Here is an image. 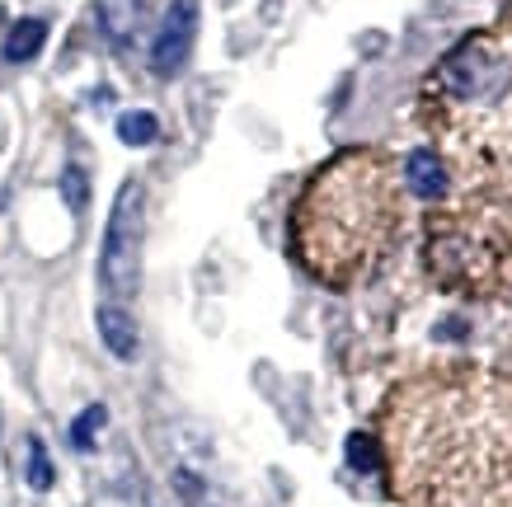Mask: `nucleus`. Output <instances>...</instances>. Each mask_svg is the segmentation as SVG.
<instances>
[{"label":"nucleus","mask_w":512,"mask_h":507,"mask_svg":"<svg viewBox=\"0 0 512 507\" xmlns=\"http://www.w3.org/2000/svg\"><path fill=\"white\" fill-rule=\"evenodd\" d=\"M390 465L409 507H512V381L437 371L390 400Z\"/></svg>","instance_id":"1"},{"label":"nucleus","mask_w":512,"mask_h":507,"mask_svg":"<svg viewBox=\"0 0 512 507\" xmlns=\"http://www.w3.org/2000/svg\"><path fill=\"white\" fill-rule=\"evenodd\" d=\"M404 188L381 151L353 146L315 169L292 207V254L325 287H357L390 249Z\"/></svg>","instance_id":"2"},{"label":"nucleus","mask_w":512,"mask_h":507,"mask_svg":"<svg viewBox=\"0 0 512 507\" xmlns=\"http://www.w3.org/2000/svg\"><path fill=\"white\" fill-rule=\"evenodd\" d=\"M433 127L475 184H512V24L470 33L428 80Z\"/></svg>","instance_id":"3"},{"label":"nucleus","mask_w":512,"mask_h":507,"mask_svg":"<svg viewBox=\"0 0 512 507\" xmlns=\"http://www.w3.org/2000/svg\"><path fill=\"white\" fill-rule=\"evenodd\" d=\"M141 245H146V188L141 179H127L113 198L109 231H104V254H99V277L104 292L132 296L141 282Z\"/></svg>","instance_id":"4"},{"label":"nucleus","mask_w":512,"mask_h":507,"mask_svg":"<svg viewBox=\"0 0 512 507\" xmlns=\"http://www.w3.org/2000/svg\"><path fill=\"white\" fill-rule=\"evenodd\" d=\"M198 38V0H170V10L160 19L156 43H151V71L156 76H179Z\"/></svg>","instance_id":"5"},{"label":"nucleus","mask_w":512,"mask_h":507,"mask_svg":"<svg viewBox=\"0 0 512 507\" xmlns=\"http://www.w3.org/2000/svg\"><path fill=\"white\" fill-rule=\"evenodd\" d=\"M404 184H409V193H419V198H442L447 193V165H442V155L414 151L404 160Z\"/></svg>","instance_id":"6"},{"label":"nucleus","mask_w":512,"mask_h":507,"mask_svg":"<svg viewBox=\"0 0 512 507\" xmlns=\"http://www.w3.org/2000/svg\"><path fill=\"white\" fill-rule=\"evenodd\" d=\"M94 320H99V338L109 343L113 357H123V362L137 357V320H132L123 306H99Z\"/></svg>","instance_id":"7"},{"label":"nucleus","mask_w":512,"mask_h":507,"mask_svg":"<svg viewBox=\"0 0 512 507\" xmlns=\"http://www.w3.org/2000/svg\"><path fill=\"white\" fill-rule=\"evenodd\" d=\"M47 43V19H15V29L5 33V47H0V57L10 66L19 62H33Z\"/></svg>","instance_id":"8"},{"label":"nucleus","mask_w":512,"mask_h":507,"mask_svg":"<svg viewBox=\"0 0 512 507\" xmlns=\"http://www.w3.org/2000/svg\"><path fill=\"white\" fill-rule=\"evenodd\" d=\"M137 0H99V15H104V29H109V38H118V43H127L132 38V29H137Z\"/></svg>","instance_id":"9"},{"label":"nucleus","mask_w":512,"mask_h":507,"mask_svg":"<svg viewBox=\"0 0 512 507\" xmlns=\"http://www.w3.org/2000/svg\"><path fill=\"white\" fill-rule=\"evenodd\" d=\"M118 137H123L127 146H151V141L160 137L156 113H146V108H132V113H123V118H118Z\"/></svg>","instance_id":"10"},{"label":"nucleus","mask_w":512,"mask_h":507,"mask_svg":"<svg viewBox=\"0 0 512 507\" xmlns=\"http://www.w3.org/2000/svg\"><path fill=\"white\" fill-rule=\"evenodd\" d=\"M104 423H109V409H104V404H90V409H85V414H80L76 423H71V442H76L80 451H90L94 437H99V428H104Z\"/></svg>","instance_id":"11"},{"label":"nucleus","mask_w":512,"mask_h":507,"mask_svg":"<svg viewBox=\"0 0 512 507\" xmlns=\"http://www.w3.org/2000/svg\"><path fill=\"white\" fill-rule=\"evenodd\" d=\"M348 465L362 470V475L381 470V451H376V442L367 437V432H353V437H348Z\"/></svg>","instance_id":"12"},{"label":"nucleus","mask_w":512,"mask_h":507,"mask_svg":"<svg viewBox=\"0 0 512 507\" xmlns=\"http://www.w3.org/2000/svg\"><path fill=\"white\" fill-rule=\"evenodd\" d=\"M62 193H66V202H71V212H85V202H90V179H85L80 165H71L62 174Z\"/></svg>","instance_id":"13"},{"label":"nucleus","mask_w":512,"mask_h":507,"mask_svg":"<svg viewBox=\"0 0 512 507\" xmlns=\"http://www.w3.org/2000/svg\"><path fill=\"white\" fill-rule=\"evenodd\" d=\"M52 479L57 475H52V461H47L43 442H29V484L43 493V489H52Z\"/></svg>","instance_id":"14"}]
</instances>
